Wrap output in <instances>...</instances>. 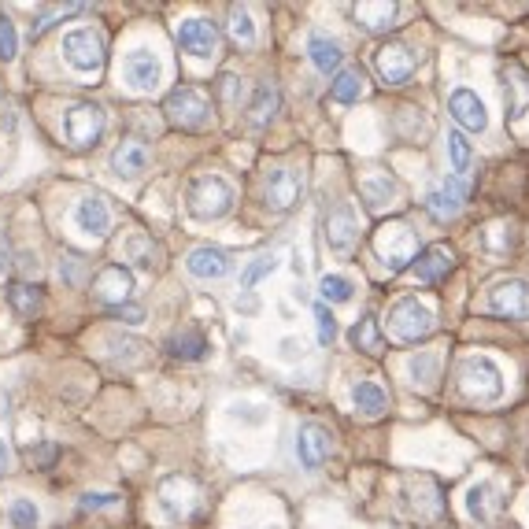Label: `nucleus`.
I'll return each mask as SVG.
<instances>
[{
	"mask_svg": "<svg viewBox=\"0 0 529 529\" xmlns=\"http://www.w3.org/2000/svg\"><path fill=\"white\" fill-rule=\"evenodd\" d=\"M237 204V189L222 174H200L185 189V215L197 222L226 219Z\"/></svg>",
	"mask_w": 529,
	"mask_h": 529,
	"instance_id": "f257e3e1",
	"label": "nucleus"
},
{
	"mask_svg": "<svg viewBox=\"0 0 529 529\" xmlns=\"http://www.w3.org/2000/svg\"><path fill=\"white\" fill-rule=\"evenodd\" d=\"M459 393L478 404H493L504 396V370L493 356H467L456 370Z\"/></svg>",
	"mask_w": 529,
	"mask_h": 529,
	"instance_id": "f03ea898",
	"label": "nucleus"
},
{
	"mask_svg": "<svg viewBox=\"0 0 529 529\" xmlns=\"http://www.w3.org/2000/svg\"><path fill=\"white\" fill-rule=\"evenodd\" d=\"M433 330H437V315L419 296H400L389 308V333H393L396 341L415 345V341H426Z\"/></svg>",
	"mask_w": 529,
	"mask_h": 529,
	"instance_id": "7ed1b4c3",
	"label": "nucleus"
},
{
	"mask_svg": "<svg viewBox=\"0 0 529 529\" xmlns=\"http://www.w3.org/2000/svg\"><path fill=\"white\" fill-rule=\"evenodd\" d=\"M60 49H63V63L78 78H93L104 67V37L93 26H74V30H67Z\"/></svg>",
	"mask_w": 529,
	"mask_h": 529,
	"instance_id": "20e7f679",
	"label": "nucleus"
},
{
	"mask_svg": "<svg viewBox=\"0 0 529 529\" xmlns=\"http://www.w3.org/2000/svg\"><path fill=\"white\" fill-rule=\"evenodd\" d=\"M104 126H108V115L93 100H78L63 115V137L71 148H93L104 137Z\"/></svg>",
	"mask_w": 529,
	"mask_h": 529,
	"instance_id": "39448f33",
	"label": "nucleus"
},
{
	"mask_svg": "<svg viewBox=\"0 0 529 529\" xmlns=\"http://www.w3.org/2000/svg\"><path fill=\"white\" fill-rule=\"evenodd\" d=\"M119 82L137 97L156 93L163 82V60L152 49H130L123 56V67H119Z\"/></svg>",
	"mask_w": 529,
	"mask_h": 529,
	"instance_id": "423d86ee",
	"label": "nucleus"
},
{
	"mask_svg": "<svg viewBox=\"0 0 529 529\" xmlns=\"http://www.w3.org/2000/svg\"><path fill=\"white\" fill-rule=\"evenodd\" d=\"M167 119H171L178 130H189V134H197V130H208L211 126V104L208 97L193 86H178L167 97Z\"/></svg>",
	"mask_w": 529,
	"mask_h": 529,
	"instance_id": "0eeeda50",
	"label": "nucleus"
},
{
	"mask_svg": "<svg viewBox=\"0 0 529 529\" xmlns=\"http://www.w3.org/2000/svg\"><path fill=\"white\" fill-rule=\"evenodd\" d=\"M374 252L385 259L389 271L400 274L411 267V259L419 256V245H415V234L407 230L404 222H389V226H382V230L374 234Z\"/></svg>",
	"mask_w": 529,
	"mask_h": 529,
	"instance_id": "6e6552de",
	"label": "nucleus"
},
{
	"mask_svg": "<svg viewBox=\"0 0 529 529\" xmlns=\"http://www.w3.org/2000/svg\"><path fill=\"white\" fill-rule=\"evenodd\" d=\"M160 507L167 511V518L174 522H189V518L200 511V489L193 478H182V474H171V478L160 481Z\"/></svg>",
	"mask_w": 529,
	"mask_h": 529,
	"instance_id": "1a4fd4ad",
	"label": "nucleus"
},
{
	"mask_svg": "<svg viewBox=\"0 0 529 529\" xmlns=\"http://www.w3.org/2000/svg\"><path fill=\"white\" fill-rule=\"evenodd\" d=\"M485 308L500 315V319H515V322H529V282L526 278H504L489 289V300Z\"/></svg>",
	"mask_w": 529,
	"mask_h": 529,
	"instance_id": "9d476101",
	"label": "nucleus"
},
{
	"mask_svg": "<svg viewBox=\"0 0 529 529\" xmlns=\"http://www.w3.org/2000/svg\"><path fill=\"white\" fill-rule=\"evenodd\" d=\"M374 67H378L385 86H407L411 74L419 71V52L407 49L404 41H389L374 52Z\"/></svg>",
	"mask_w": 529,
	"mask_h": 529,
	"instance_id": "9b49d317",
	"label": "nucleus"
},
{
	"mask_svg": "<svg viewBox=\"0 0 529 529\" xmlns=\"http://www.w3.org/2000/svg\"><path fill=\"white\" fill-rule=\"evenodd\" d=\"M174 41L193 60H215V52H219V26L211 23V19H182L178 30H174Z\"/></svg>",
	"mask_w": 529,
	"mask_h": 529,
	"instance_id": "f8f14e48",
	"label": "nucleus"
},
{
	"mask_svg": "<svg viewBox=\"0 0 529 529\" xmlns=\"http://www.w3.org/2000/svg\"><path fill=\"white\" fill-rule=\"evenodd\" d=\"M304 197V178L293 171V167H278V171L267 174V189H263V204L274 211V215H285L293 211Z\"/></svg>",
	"mask_w": 529,
	"mask_h": 529,
	"instance_id": "ddd939ff",
	"label": "nucleus"
},
{
	"mask_svg": "<svg viewBox=\"0 0 529 529\" xmlns=\"http://www.w3.org/2000/svg\"><path fill=\"white\" fill-rule=\"evenodd\" d=\"M134 289H137L134 274H130V267H123V263H108V267H100V274L93 278V296H97L100 304H108V308L130 304Z\"/></svg>",
	"mask_w": 529,
	"mask_h": 529,
	"instance_id": "4468645a",
	"label": "nucleus"
},
{
	"mask_svg": "<svg viewBox=\"0 0 529 529\" xmlns=\"http://www.w3.org/2000/svg\"><path fill=\"white\" fill-rule=\"evenodd\" d=\"M185 271L200 278V282H215V278H226L234 271V259L226 248H215V245H200L185 256Z\"/></svg>",
	"mask_w": 529,
	"mask_h": 529,
	"instance_id": "2eb2a0df",
	"label": "nucleus"
},
{
	"mask_svg": "<svg viewBox=\"0 0 529 529\" xmlns=\"http://www.w3.org/2000/svg\"><path fill=\"white\" fill-rule=\"evenodd\" d=\"M71 222H74V230H78V234L93 237V241H104V237L111 234V211L100 197L78 200L74 211H71Z\"/></svg>",
	"mask_w": 529,
	"mask_h": 529,
	"instance_id": "dca6fc26",
	"label": "nucleus"
},
{
	"mask_svg": "<svg viewBox=\"0 0 529 529\" xmlns=\"http://www.w3.org/2000/svg\"><path fill=\"white\" fill-rule=\"evenodd\" d=\"M296 456H300L304 470H319L330 456V430L319 426V422H304L296 430Z\"/></svg>",
	"mask_w": 529,
	"mask_h": 529,
	"instance_id": "f3484780",
	"label": "nucleus"
},
{
	"mask_svg": "<svg viewBox=\"0 0 529 529\" xmlns=\"http://www.w3.org/2000/svg\"><path fill=\"white\" fill-rule=\"evenodd\" d=\"M356 234H359L356 208H352V204H337V208L326 215V245H330V252H337V256L352 252Z\"/></svg>",
	"mask_w": 529,
	"mask_h": 529,
	"instance_id": "a211bd4d",
	"label": "nucleus"
},
{
	"mask_svg": "<svg viewBox=\"0 0 529 529\" xmlns=\"http://www.w3.org/2000/svg\"><path fill=\"white\" fill-rule=\"evenodd\" d=\"M448 111H452V119L463 130H470V134H485V126H489V111H485V104L478 100L474 89H452Z\"/></svg>",
	"mask_w": 529,
	"mask_h": 529,
	"instance_id": "6ab92c4d",
	"label": "nucleus"
},
{
	"mask_svg": "<svg viewBox=\"0 0 529 529\" xmlns=\"http://www.w3.org/2000/svg\"><path fill=\"white\" fill-rule=\"evenodd\" d=\"M463 204H467V182L463 178H448V182L441 185V189H433L430 197H426V211H430L437 222H448L456 219L459 211H463Z\"/></svg>",
	"mask_w": 529,
	"mask_h": 529,
	"instance_id": "aec40b11",
	"label": "nucleus"
},
{
	"mask_svg": "<svg viewBox=\"0 0 529 529\" xmlns=\"http://www.w3.org/2000/svg\"><path fill=\"white\" fill-rule=\"evenodd\" d=\"M456 267V252L452 248H444V245H430V248H422L419 256H415V263H411V274L419 278V282H441L444 274Z\"/></svg>",
	"mask_w": 529,
	"mask_h": 529,
	"instance_id": "412c9836",
	"label": "nucleus"
},
{
	"mask_svg": "<svg viewBox=\"0 0 529 529\" xmlns=\"http://www.w3.org/2000/svg\"><path fill=\"white\" fill-rule=\"evenodd\" d=\"M148 171V148L141 141H123L111 152V174L123 182H137Z\"/></svg>",
	"mask_w": 529,
	"mask_h": 529,
	"instance_id": "4be33fe9",
	"label": "nucleus"
},
{
	"mask_svg": "<svg viewBox=\"0 0 529 529\" xmlns=\"http://www.w3.org/2000/svg\"><path fill=\"white\" fill-rule=\"evenodd\" d=\"M356 19L370 34H385L400 19V4L396 0H363V4H356Z\"/></svg>",
	"mask_w": 529,
	"mask_h": 529,
	"instance_id": "5701e85b",
	"label": "nucleus"
},
{
	"mask_svg": "<svg viewBox=\"0 0 529 529\" xmlns=\"http://www.w3.org/2000/svg\"><path fill=\"white\" fill-rule=\"evenodd\" d=\"M278 104H282V93H278V86H271V82H259V86L252 89V100H248V123L256 126V130L271 126Z\"/></svg>",
	"mask_w": 529,
	"mask_h": 529,
	"instance_id": "b1692460",
	"label": "nucleus"
},
{
	"mask_svg": "<svg viewBox=\"0 0 529 529\" xmlns=\"http://www.w3.org/2000/svg\"><path fill=\"white\" fill-rule=\"evenodd\" d=\"M123 256L130 259V263H134L137 271L152 274V271H160V256H163V252H160V245H156L152 237H148V234H141V230H137V234H130V237H126Z\"/></svg>",
	"mask_w": 529,
	"mask_h": 529,
	"instance_id": "393cba45",
	"label": "nucleus"
},
{
	"mask_svg": "<svg viewBox=\"0 0 529 529\" xmlns=\"http://www.w3.org/2000/svg\"><path fill=\"white\" fill-rule=\"evenodd\" d=\"M308 60L315 63V71L333 74V71H341V60H345V52H341V45H337L333 37L311 34L308 37Z\"/></svg>",
	"mask_w": 529,
	"mask_h": 529,
	"instance_id": "a878e982",
	"label": "nucleus"
},
{
	"mask_svg": "<svg viewBox=\"0 0 529 529\" xmlns=\"http://www.w3.org/2000/svg\"><path fill=\"white\" fill-rule=\"evenodd\" d=\"M359 193H363L370 211H382V208H389V204H396V182L389 174H370V178H363Z\"/></svg>",
	"mask_w": 529,
	"mask_h": 529,
	"instance_id": "bb28decb",
	"label": "nucleus"
},
{
	"mask_svg": "<svg viewBox=\"0 0 529 529\" xmlns=\"http://www.w3.org/2000/svg\"><path fill=\"white\" fill-rule=\"evenodd\" d=\"M174 359H204L208 356V341H204V333L193 330V326H185V330L171 333V341H167Z\"/></svg>",
	"mask_w": 529,
	"mask_h": 529,
	"instance_id": "cd10ccee",
	"label": "nucleus"
},
{
	"mask_svg": "<svg viewBox=\"0 0 529 529\" xmlns=\"http://www.w3.org/2000/svg\"><path fill=\"white\" fill-rule=\"evenodd\" d=\"M407 374H411V385L415 389H433L437 374H441V356L437 352H419V356L407 359Z\"/></svg>",
	"mask_w": 529,
	"mask_h": 529,
	"instance_id": "c85d7f7f",
	"label": "nucleus"
},
{
	"mask_svg": "<svg viewBox=\"0 0 529 529\" xmlns=\"http://www.w3.org/2000/svg\"><path fill=\"white\" fill-rule=\"evenodd\" d=\"M8 300H12V311L19 315V319H37V315H41V308H45V300H41V289H37V285H30V282L12 285Z\"/></svg>",
	"mask_w": 529,
	"mask_h": 529,
	"instance_id": "c756f323",
	"label": "nucleus"
},
{
	"mask_svg": "<svg viewBox=\"0 0 529 529\" xmlns=\"http://www.w3.org/2000/svg\"><path fill=\"white\" fill-rule=\"evenodd\" d=\"M352 400H356V411H363L367 419H378V415H385V407H389L385 389L374 382H359L356 389H352Z\"/></svg>",
	"mask_w": 529,
	"mask_h": 529,
	"instance_id": "7c9ffc66",
	"label": "nucleus"
},
{
	"mask_svg": "<svg viewBox=\"0 0 529 529\" xmlns=\"http://www.w3.org/2000/svg\"><path fill=\"white\" fill-rule=\"evenodd\" d=\"M230 37H234L237 45H245V49H252L259 41V30H256V19H252V12H248L245 4H234L230 8Z\"/></svg>",
	"mask_w": 529,
	"mask_h": 529,
	"instance_id": "2f4dec72",
	"label": "nucleus"
},
{
	"mask_svg": "<svg viewBox=\"0 0 529 529\" xmlns=\"http://www.w3.org/2000/svg\"><path fill=\"white\" fill-rule=\"evenodd\" d=\"M363 71H337V78L330 82V97L337 104H356L363 97Z\"/></svg>",
	"mask_w": 529,
	"mask_h": 529,
	"instance_id": "473e14b6",
	"label": "nucleus"
},
{
	"mask_svg": "<svg viewBox=\"0 0 529 529\" xmlns=\"http://www.w3.org/2000/svg\"><path fill=\"white\" fill-rule=\"evenodd\" d=\"M319 296H322V304H348V300L356 296V282L345 278V274H322Z\"/></svg>",
	"mask_w": 529,
	"mask_h": 529,
	"instance_id": "72a5a7b5",
	"label": "nucleus"
},
{
	"mask_svg": "<svg viewBox=\"0 0 529 529\" xmlns=\"http://www.w3.org/2000/svg\"><path fill=\"white\" fill-rule=\"evenodd\" d=\"M348 341H352L356 348H363V352H370V356H374V352H382V333H378V319H374V315H363V319H359L356 326L348 330Z\"/></svg>",
	"mask_w": 529,
	"mask_h": 529,
	"instance_id": "f704fd0d",
	"label": "nucleus"
},
{
	"mask_svg": "<svg viewBox=\"0 0 529 529\" xmlns=\"http://www.w3.org/2000/svg\"><path fill=\"white\" fill-rule=\"evenodd\" d=\"M8 526H12V529H37V526H41V511H37L34 500L15 496L12 504H8Z\"/></svg>",
	"mask_w": 529,
	"mask_h": 529,
	"instance_id": "c9c22d12",
	"label": "nucleus"
},
{
	"mask_svg": "<svg viewBox=\"0 0 529 529\" xmlns=\"http://www.w3.org/2000/svg\"><path fill=\"white\" fill-rule=\"evenodd\" d=\"M481 245L489 248L493 256H504V252L515 248V226H511V222H493V226L481 234Z\"/></svg>",
	"mask_w": 529,
	"mask_h": 529,
	"instance_id": "e433bc0d",
	"label": "nucleus"
},
{
	"mask_svg": "<svg viewBox=\"0 0 529 529\" xmlns=\"http://www.w3.org/2000/svg\"><path fill=\"white\" fill-rule=\"evenodd\" d=\"M448 160H452V171H456V178H467L474 152H470V141L459 134V130H452V134H448Z\"/></svg>",
	"mask_w": 529,
	"mask_h": 529,
	"instance_id": "4c0bfd02",
	"label": "nucleus"
},
{
	"mask_svg": "<svg viewBox=\"0 0 529 529\" xmlns=\"http://www.w3.org/2000/svg\"><path fill=\"white\" fill-rule=\"evenodd\" d=\"M489 496H493V481H478L467 489V515L474 522H489Z\"/></svg>",
	"mask_w": 529,
	"mask_h": 529,
	"instance_id": "58836bf2",
	"label": "nucleus"
},
{
	"mask_svg": "<svg viewBox=\"0 0 529 529\" xmlns=\"http://www.w3.org/2000/svg\"><path fill=\"white\" fill-rule=\"evenodd\" d=\"M274 271H278V256H274V252L252 259L245 271H241V289H256V285L263 282L267 274H274Z\"/></svg>",
	"mask_w": 529,
	"mask_h": 529,
	"instance_id": "ea45409f",
	"label": "nucleus"
},
{
	"mask_svg": "<svg viewBox=\"0 0 529 529\" xmlns=\"http://www.w3.org/2000/svg\"><path fill=\"white\" fill-rule=\"evenodd\" d=\"M15 56H19V30H15V23L8 15L0 12V60L12 63Z\"/></svg>",
	"mask_w": 529,
	"mask_h": 529,
	"instance_id": "a19ab883",
	"label": "nucleus"
},
{
	"mask_svg": "<svg viewBox=\"0 0 529 529\" xmlns=\"http://www.w3.org/2000/svg\"><path fill=\"white\" fill-rule=\"evenodd\" d=\"M511 78H515V82H507V89L515 93V100H511V119H522L529 111V82L518 71H511Z\"/></svg>",
	"mask_w": 529,
	"mask_h": 529,
	"instance_id": "79ce46f5",
	"label": "nucleus"
},
{
	"mask_svg": "<svg viewBox=\"0 0 529 529\" xmlns=\"http://www.w3.org/2000/svg\"><path fill=\"white\" fill-rule=\"evenodd\" d=\"M315 326H319V341L322 345H330L333 337H337V319H333V311L326 304H315Z\"/></svg>",
	"mask_w": 529,
	"mask_h": 529,
	"instance_id": "37998d69",
	"label": "nucleus"
},
{
	"mask_svg": "<svg viewBox=\"0 0 529 529\" xmlns=\"http://www.w3.org/2000/svg\"><path fill=\"white\" fill-rule=\"evenodd\" d=\"M119 507V496L115 493H86L82 496V511H111Z\"/></svg>",
	"mask_w": 529,
	"mask_h": 529,
	"instance_id": "c03bdc74",
	"label": "nucleus"
},
{
	"mask_svg": "<svg viewBox=\"0 0 529 529\" xmlns=\"http://www.w3.org/2000/svg\"><path fill=\"white\" fill-rule=\"evenodd\" d=\"M111 319L126 322V326H141V322H145V308H137V304H123V308H111Z\"/></svg>",
	"mask_w": 529,
	"mask_h": 529,
	"instance_id": "a18cd8bd",
	"label": "nucleus"
},
{
	"mask_svg": "<svg viewBox=\"0 0 529 529\" xmlns=\"http://www.w3.org/2000/svg\"><path fill=\"white\" fill-rule=\"evenodd\" d=\"M219 93H222V100H226V104H237V100H241V82H237L234 74H222V78H219Z\"/></svg>",
	"mask_w": 529,
	"mask_h": 529,
	"instance_id": "49530a36",
	"label": "nucleus"
},
{
	"mask_svg": "<svg viewBox=\"0 0 529 529\" xmlns=\"http://www.w3.org/2000/svg\"><path fill=\"white\" fill-rule=\"evenodd\" d=\"M296 356H304V341L285 337V341H282V359H296Z\"/></svg>",
	"mask_w": 529,
	"mask_h": 529,
	"instance_id": "de8ad7c7",
	"label": "nucleus"
},
{
	"mask_svg": "<svg viewBox=\"0 0 529 529\" xmlns=\"http://www.w3.org/2000/svg\"><path fill=\"white\" fill-rule=\"evenodd\" d=\"M12 467V448H8V441L0 437V478H4V470Z\"/></svg>",
	"mask_w": 529,
	"mask_h": 529,
	"instance_id": "09e8293b",
	"label": "nucleus"
},
{
	"mask_svg": "<svg viewBox=\"0 0 529 529\" xmlns=\"http://www.w3.org/2000/svg\"><path fill=\"white\" fill-rule=\"evenodd\" d=\"M8 267V241H4V234H0V271Z\"/></svg>",
	"mask_w": 529,
	"mask_h": 529,
	"instance_id": "8fccbe9b",
	"label": "nucleus"
}]
</instances>
